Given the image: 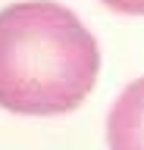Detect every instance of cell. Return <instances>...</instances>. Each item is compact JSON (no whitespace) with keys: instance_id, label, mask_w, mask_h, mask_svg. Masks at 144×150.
<instances>
[{"instance_id":"6da1fadb","label":"cell","mask_w":144,"mask_h":150,"mask_svg":"<svg viewBox=\"0 0 144 150\" xmlns=\"http://www.w3.org/2000/svg\"><path fill=\"white\" fill-rule=\"evenodd\" d=\"M100 50L85 22L53 0L0 9V106L19 116H63L88 100Z\"/></svg>"},{"instance_id":"7a4b0ae2","label":"cell","mask_w":144,"mask_h":150,"mask_svg":"<svg viewBox=\"0 0 144 150\" xmlns=\"http://www.w3.org/2000/svg\"><path fill=\"white\" fill-rule=\"evenodd\" d=\"M106 147L144 150V75L125 84L106 112Z\"/></svg>"},{"instance_id":"3957f363","label":"cell","mask_w":144,"mask_h":150,"mask_svg":"<svg viewBox=\"0 0 144 150\" xmlns=\"http://www.w3.org/2000/svg\"><path fill=\"white\" fill-rule=\"evenodd\" d=\"M100 3L122 16H144V0H100Z\"/></svg>"}]
</instances>
